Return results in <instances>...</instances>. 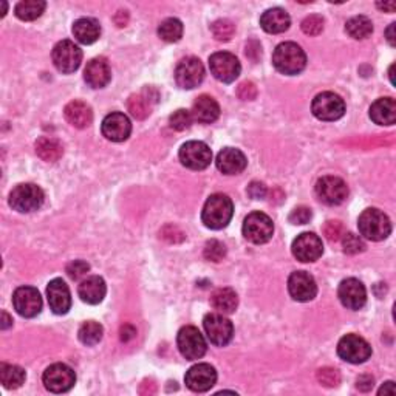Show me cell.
<instances>
[{"label":"cell","instance_id":"obj_1","mask_svg":"<svg viewBox=\"0 0 396 396\" xmlns=\"http://www.w3.org/2000/svg\"><path fill=\"white\" fill-rule=\"evenodd\" d=\"M234 214L232 200L225 194L211 195L201 212V220L209 229H223L228 226Z\"/></svg>","mask_w":396,"mask_h":396},{"label":"cell","instance_id":"obj_2","mask_svg":"<svg viewBox=\"0 0 396 396\" xmlns=\"http://www.w3.org/2000/svg\"><path fill=\"white\" fill-rule=\"evenodd\" d=\"M274 67L283 75H297L306 65V55L295 42H283L273 53Z\"/></svg>","mask_w":396,"mask_h":396},{"label":"cell","instance_id":"obj_3","mask_svg":"<svg viewBox=\"0 0 396 396\" xmlns=\"http://www.w3.org/2000/svg\"><path fill=\"white\" fill-rule=\"evenodd\" d=\"M358 228L361 236L372 241H381L390 236L392 223L383 211L379 209H365L358 220Z\"/></svg>","mask_w":396,"mask_h":396},{"label":"cell","instance_id":"obj_4","mask_svg":"<svg viewBox=\"0 0 396 396\" xmlns=\"http://www.w3.org/2000/svg\"><path fill=\"white\" fill-rule=\"evenodd\" d=\"M43 192L39 186L25 183L11 190L10 206L17 212H33L38 211L43 204Z\"/></svg>","mask_w":396,"mask_h":396},{"label":"cell","instance_id":"obj_5","mask_svg":"<svg viewBox=\"0 0 396 396\" xmlns=\"http://www.w3.org/2000/svg\"><path fill=\"white\" fill-rule=\"evenodd\" d=\"M274 234V223L263 212H253L245 218L243 236L255 245H263L271 240Z\"/></svg>","mask_w":396,"mask_h":396},{"label":"cell","instance_id":"obj_6","mask_svg":"<svg viewBox=\"0 0 396 396\" xmlns=\"http://www.w3.org/2000/svg\"><path fill=\"white\" fill-rule=\"evenodd\" d=\"M311 110L313 115L320 121H336L346 113V102L339 94L324 92L313 99Z\"/></svg>","mask_w":396,"mask_h":396},{"label":"cell","instance_id":"obj_7","mask_svg":"<svg viewBox=\"0 0 396 396\" xmlns=\"http://www.w3.org/2000/svg\"><path fill=\"white\" fill-rule=\"evenodd\" d=\"M337 355L350 364H362L372 356V347L364 337L347 334L337 344Z\"/></svg>","mask_w":396,"mask_h":396},{"label":"cell","instance_id":"obj_8","mask_svg":"<svg viewBox=\"0 0 396 396\" xmlns=\"http://www.w3.org/2000/svg\"><path fill=\"white\" fill-rule=\"evenodd\" d=\"M42 381L47 390L53 393H64L69 392L70 388L75 386L76 373L73 372V369H70L69 365L57 362L50 365L48 369L43 372Z\"/></svg>","mask_w":396,"mask_h":396},{"label":"cell","instance_id":"obj_9","mask_svg":"<svg viewBox=\"0 0 396 396\" xmlns=\"http://www.w3.org/2000/svg\"><path fill=\"white\" fill-rule=\"evenodd\" d=\"M177 344L180 353L186 359H189V361H197V359L203 358L208 350L203 334L198 332V328L190 325L183 327L180 330Z\"/></svg>","mask_w":396,"mask_h":396},{"label":"cell","instance_id":"obj_10","mask_svg":"<svg viewBox=\"0 0 396 396\" xmlns=\"http://www.w3.org/2000/svg\"><path fill=\"white\" fill-rule=\"evenodd\" d=\"M51 57H53L55 67L61 73L69 75V73H73L79 69L80 62H83V51H80L75 42L61 41L59 43H56Z\"/></svg>","mask_w":396,"mask_h":396},{"label":"cell","instance_id":"obj_11","mask_svg":"<svg viewBox=\"0 0 396 396\" xmlns=\"http://www.w3.org/2000/svg\"><path fill=\"white\" fill-rule=\"evenodd\" d=\"M209 69L215 79L225 84H231L240 75V62L236 56L228 51H218L209 57Z\"/></svg>","mask_w":396,"mask_h":396},{"label":"cell","instance_id":"obj_12","mask_svg":"<svg viewBox=\"0 0 396 396\" xmlns=\"http://www.w3.org/2000/svg\"><path fill=\"white\" fill-rule=\"evenodd\" d=\"M180 161L183 166L192 171H203L212 161V152L209 146L203 141H188L180 149Z\"/></svg>","mask_w":396,"mask_h":396},{"label":"cell","instance_id":"obj_13","mask_svg":"<svg viewBox=\"0 0 396 396\" xmlns=\"http://www.w3.org/2000/svg\"><path fill=\"white\" fill-rule=\"evenodd\" d=\"M203 327L211 344H214L217 347H223L226 344H229L234 336L232 322L222 316V314L217 313L206 314L203 320Z\"/></svg>","mask_w":396,"mask_h":396},{"label":"cell","instance_id":"obj_14","mask_svg":"<svg viewBox=\"0 0 396 396\" xmlns=\"http://www.w3.org/2000/svg\"><path fill=\"white\" fill-rule=\"evenodd\" d=\"M316 194L322 203L328 206H337L347 200L348 188L339 177H322L316 183Z\"/></svg>","mask_w":396,"mask_h":396},{"label":"cell","instance_id":"obj_15","mask_svg":"<svg viewBox=\"0 0 396 396\" xmlns=\"http://www.w3.org/2000/svg\"><path fill=\"white\" fill-rule=\"evenodd\" d=\"M13 305L22 318H34L42 310V297L33 287H20L14 291Z\"/></svg>","mask_w":396,"mask_h":396},{"label":"cell","instance_id":"obj_16","mask_svg":"<svg viewBox=\"0 0 396 396\" xmlns=\"http://www.w3.org/2000/svg\"><path fill=\"white\" fill-rule=\"evenodd\" d=\"M204 78V67L197 57H186L175 69V80L181 89H195Z\"/></svg>","mask_w":396,"mask_h":396},{"label":"cell","instance_id":"obj_17","mask_svg":"<svg viewBox=\"0 0 396 396\" xmlns=\"http://www.w3.org/2000/svg\"><path fill=\"white\" fill-rule=\"evenodd\" d=\"M292 255L300 262H316L322 253H324V245L322 240L313 232H304L297 236V239L292 241Z\"/></svg>","mask_w":396,"mask_h":396},{"label":"cell","instance_id":"obj_18","mask_svg":"<svg viewBox=\"0 0 396 396\" xmlns=\"http://www.w3.org/2000/svg\"><path fill=\"white\" fill-rule=\"evenodd\" d=\"M288 291L297 302H310L318 295V285L311 274L296 271L288 278Z\"/></svg>","mask_w":396,"mask_h":396},{"label":"cell","instance_id":"obj_19","mask_svg":"<svg viewBox=\"0 0 396 396\" xmlns=\"http://www.w3.org/2000/svg\"><path fill=\"white\" fill-rule=\"evenodd\" d=\"M185 383L192 392H208L217 383V372L209 364H197L186 372Z\"/></svg>","mask_w":396,"mask_h":396},{"label":"cell","instance_id":"obj_20","mask_svg":"<svg viewBox=\"0 0 396 396\" xmlns=\"http://www.w3.org/2000/svg\"><path fill=\"white\" fill-rule=\"evenodd\" d=\"M337 296H339L344 306L355 311L361 310L367 302L365 287L358 278H346V281H342L339 290H337Z\"/></svg>","mask_w":396,"mask_h":396},{"label":"cell","instance_id":"obj_21","mask_svg":"<svg viewBox=\"0 0 396 396\" xmlns=\"http://www.w3.org/2000/svg\"><path fill=\"white\" fill-rule=\"evenodd\" d=\"M102 135L113 143H121L132 134V122L124 113L113 112L107 115L102 121Z\"/></svg>","mask_w":396,"mask_h":396},{"label":"cell","instance_id":"obj_22","mask_svg":"<svg viewBox=\"0 0 396 396\" xmlns=\"http://www.w3.org/2000/svg\"><path fill=\"white\" fill-rule=\"evenodd\" d=\"M47 297L51 311L55 314H67L71 306L69 285L62 278H53L47 287Z\"/></svg>","mask_w":396,"mask_h":396},{"label":"cell","instance_id":"obj_23","mask_svg":"<svg viewBox=\"0 0 396 396\" xmlns=\"http://www.w3.org/2000/svg\"><path fill=\"white\" fill-rule=\"evenodd\" d=\"M84 79L92 89H102L112 79V70L106 57H94L84 70Z\"/></svg>","mask_w":396,"mask_h":396},{"label":"cell","instance_id":"obj_24","mask_svg":"<svg viewBox=\"0 0 396 396\" xmlns=\"http://www.w3.org/2000/svg\"><path fill=\"white\" fill-rule=\"evenodd\" d=\"M217 169L225 175H237L246 169V157L243 152L234 148H225L217 155Z\"/></svg>","mask_w":396,"mask_h":396},{"label":"cell","instance_id":"obj_25","mask_svg":"<svg viewBox=\"0 0 396 396\" xmlns=\"http://www.w3.org/2000/svg\"><path fill=\"white\" fill-rule=\"evenodd\" d=\"M78 292H79V297L83 299L85 304H90V305L101 304L102 299L106 297V292H107L104 278L99 277V276L87 277L85 281L80 282Z\"/></svg>","mask_w":396,"mask_h":396},{"label":"cell","instance_id":"obj_26","mask_svg":"<svg viewBox=\"0 0 396 396\" xmlns=\"http://www.w3.org/2000/svg\"><path fill=\"white\" fill-rule=\"evenodd\" d=\"M65 120H67L73 127L85 129L89 127L93 120V112L90 106L84 101H71L64 108Z\"/></svg>","mask_w":396,"mask_h":396},{"label":"cell","instance_id":"obj_27","mask_svg":"<svg viewBox=\"0 0 396 396\" xmlns=\"http://www.w3.org/2000/svg\"><path fill=\"white\" fill-rule=\"evenodd\" d=\"M192 118L198 122H203V124H211L218 120L220 116V106L218 102L208 97V94H201V97H198L194 102L192 106Z\"/></svg>","mask_w":396,"mask_h":396},{"label":"cell","instance_id":"obj_28","mask_svg":"<svg viewBox=\"0 0 396 396\" xmlns=\"http://www.w3.org/2000/svg\"><path fill=\"white\" fill-rule=\"evenodd\" d=\"M260 25L269 34H278L287 31L291 25L290 14L282 8H271L262 14Z\"/></svg>","mask_w":396,"mask_h":396},{"label":"cell","instance_id":"obj_29","mask_svg":"<svg viewBox=\"0 0 396 396\" xmlns=\"http://www.w3.org/2000/svg\"><path fill=\"white\" fill-rule=\"evenodd\" d=\"M370 118L379 126H392L396 121V102L393 98H381L370 107Z\"/></svg>","mask_w":396,"mask_h":396},{"label":"cell","instance_id":"obj_30","mask_svg":"<svg viewBox=\"0 0 396 396\" xmlns=\"http://www.w3.org/2000/svg\"><path fill=\"white\" fill-rule=\"evenodd\" d=\"M73 34L75 38L80 42L85 43V45H90V43L97 42L101 36V27L99 22L90 19V17H83L78 19L73 25Z\"/></svg>","mask_w":396,"mask_h":396},{"label":"cell","instance_id":"obj_31","mask_svg":"<svg viewBox=\"0 0 396 396\" xmlns=\"http://www.w3.org/2000/svg\"><path fill=\"white\" fill-rule=\"evenodd\" d=\"M211 305L220 313L231 314L237 310V305H239L237 292L232 288H218L212 292Z\"/></svg>","mask_w":396,"mask_h":396},{"label":"cell","instance_id":"obj_32","mask_svg":"<svg viewBox=\"0 0 396 396\" xmlns=\"http://www.w3.org/2000/svg\"><path fill=\"white\" fill-rule=\"evenodd\" d=\"M36 153H38L41 160L48 161V163H55V161H57L64 155V148L56 138L42 136L36 141Z\"/></svg>","mask_w":396,"mask_h":396},{"label":"cell","instance_id":"obj_33","mask_svg":"<svg viewBox=\"0 0 396 396\" xmlns=\"http://www.w3.org/2000/svg\"><path fill=\"white\" fill-rule=\"evenodd\" d=\"M0 381L5 388L14 390L25 383V370L17 365L2 364L0 365Z\"/></svg>","mask_w":396,"mask_h":396},{"label":"cell","instance_id":"obj_34","mask_svg":"<svg viewBox=\"0 0 396 396\" xmlns=\"http://www.w3.org/2000/svg\"><path fill=\"white\" fill-rule=\"evenodd\" d=\"M47 3L42 2V0H22L16 5L14 13L20 20H36L42 16L43 10H45Z\"/></svg>","mask_w":396,"mask_h":396},{"label":"cell","instance_id":"obj_35","mask_svg":"<svg viewBox=\"0 0 396 396\" xmlns=\"http://www.w3.org/2000/svg\"><path fill=\"white\" fill-rule=\"evenodd\" d=\"M153 102L144 92L139 94H132L127 101V107L130 115L134 116L135 120H146L150 115Z\"/></svg>","mask_w":396,"mask_h":396},{"label":"cell","instance_id":"obj_36","mask_svg":"<svg viewBox=\"0 0 396 396\" xmlns=\"http://www.w3.org/2000/svg\"><path fill=\"white\" fill-rule=\"evenodd\" d=\"M346 31L353 39H367L373 33V24L369 17L355 16L347 22Z\"/></svg>","mask_w":396,"mask_h":396},{"label":"cell","instance_id":"obj_37","mask_svg":"<svg viewBox=\"0 0 396 396\" xmlns=\"http://www.w3.org/2000/svg\"><path fill=\"white\" fill-rule=\"evenodd\" d=\"M102 334H104V330H102V325L98 324L94 320H87L84 322L83 325L79 328V341L84 344V346H97L99 344V341L102 339Z\"/></svg>","mask_w":396,"mask_h":396},{"label":"cell","instance_id":"obj_38","mask_svg":"<svg viewBox=\"0 0 396 396\" xmlns=\"http://www.w3.org/2000/svg\"><path fill=\"white\" fill-rule=\"evenodd\" d=\"M158 36L164 42H178L183 36V24L175 17H169L161 22L158 27Z\"/></svg>","mask_w":396,"mask_h":396},{"label":"cell","instance_id":"obj_39","mask_svg":"<svg viewBox=\"0 0 396 396\" xmlns=\"http://www.w3.org/2000/svg\"><path fill=\"white\" fill-rule=\"evenodd\" d=\"M211 31L217 41L228 42L234 36V33H236V25L228 19H218L211 25Z\"/></svg>","mask_w":396,"mask_h":396},{"label":"cell","instance_id":"obj_40","mask_svg":"<svg viewBox=\"0 0 396 396\" xmlns=\"http://www.w3.org/2000/svg\"><path fill=\"white\" fill-rule=\"evenodd\" d=\"M342 248H344V253H346V254L355 255V254L365 251V243H364V240L361 237L356 236V234L348 232V234H344Z\"/></svg>","mask_w":396,"mask_h":396},{"label":"cell","instance_id":"obj_41","mask_svg":"<svg viewBox=\"0 0 396 396\" xmlns=\"http://www.w3.org/2000/svg\"><path fill=\"white\" fill-rule=\"evenodd\" d=\"M194 118H192V113L189 112V110L185 108H180L177 112H174L171 115V118H169V124H171V127L174 130H186L190 127V124H192Z\"/></svg>","mask_w":396,"mask_h":396},{"label":"cell","instance_id":"obj_42","mask_svg":"<svg viewBox=\"0 0 396 396\" xmlns=\"http://www.w3.org/2000/svg\"><path fill=\"white\" fill-rule=\"evenodd\" d=\"M226 255V246L218 240H209L204 246V257L211 262L223 260Z\"/></svg>","mask_w":396,"mask_h":396},{"label":"cell","instance_id":"obj_43","mask_svg":"<svg viewBox=\"0 0 396 396\" xmlns=\"http://www.w3.org/2000/svg\"><path fill=\"white\" fill-rule=\"evenodd\" d=\"M316 376L319 383L324 387H337L341 383L339 372L336 369H332V367H324V369H320Z\"/></svg>","mask_w":396,"mask_h":396},{"label":"cell","instance_id":"obj_44","mask_svg":"<svg viewBox=\"0 0 396 396\" xmlns=\"http://www.w3.org/2000/svg\"><path fill=\"white\" fill-rule=\"evenodd\" d=\"M302 30L308 36H318L324 30V19L318 14H313V16H308L302 22Z\"/></svg>","mask_w":396,"mask_h":396},{"label":"cell","instance_id":"obj_45","mask_svg":"<svg viewBox=\"0 0 396 396\" xmlns=\"http://www.w3.org/2000/svg\"><path fill=\"white\" fill-rule=\"evenodd\" d=\"M90 271V265L84 260H75L67 265V274L73 281H79Z\"/></svg>","mask_w":396,"mask_h":396},{"label":"cell","instance_id":"obj_46","mask_svg":"<svg viewBox=\"0 0 396 396\" xmlns=\"http://www.w3.org/2000/svg\"><path fill=\"white\" fill-rule=\"evenodd\" d=\"M324 234L330 241H337L344 237V226L341 222L330 220L324 226Z\"/></svg>","mask_w":396,"mask_h":396},{"label":"cell","instance_id":"obj_47","mask_svg":"<svg viewBox=\"0 0 396 396\" xmlns=\"http://www.w3.org/2000/svg\"><path fill=\"white\" fill-rule=\"evenodd\" d=\"M311 217H313V212L310 208L299 206L291 212L288 218L292 225H306L311 220Z\"/></svg>","mask_w":396,"mask_h":396},{"label":"cell","instance_id":"obj_48","mask_svg":"<svg viewBox=\"0 0 396 396\" xmlns=\"http://www.w3.org/2000/svg\"><path fill=\"white\" fill-rule=\"evenodd\" d=\"M237 94L240 99L243 101H253L257 97V87H255L253 83H249V80H245V83H241L237 89Z\"/></svg>","mask_w":396,"mask_h":396},{"label":"cell","instance_id":"obj_49","mask_svg":"<svg viewBox=\"0 0 396 396\" xmlns=\"http://www.w3.org/2000/svg\"><path fill=\"white\" fill-rule=\"evenodd\" d=\"M175 236H178V237H185V234H183L177 226H174V225H167L164 226L163 229H161V237L166 239L167 241H171V243H180V239H177Z\"/></svg>","mask_w":396,"mask_h":396},{"label":"cell","instance_id":"obj_50","mask_svg":"<svg viewBox=\"0 0 396 396\" xmlns=\"http://www.w3.org/2000/svg\"><path fill=\"white\" fill-rule=\"evenodd\" d=\"M248 195L254 198V200H260V198H265L267 195V186L263 183L253 181L251 185L248 186Z\"/></svg>","mask_w":396,"mask_h":396},{"label":"cell","instance_id":"obj_51","mask_svg":"<svg viewBox=\"0 0 396 396\" xmlns=\"http://www.w3.org/2000/svg\"><path fill=\"white\" fill-rule=\"evenodd\" d=\"M373 386H375V379H373V376L370 375H362V376H359L356 381V387L361 392H370Z\"/></svg>","mask_w":396,"mask_h":396},{"label":"cell","instance_id":"obj_52","mask_svg":"<svg viewBox=\"0 0 396 396\" xmlns=\"http://www.w3.org/2000/svg\"><path fill=\"white\" fill-rule=\"evenodd\" d=\"M135 336H136L135 327H132V325H129V324L121 327V330H120V337H121L122 342H129V341L134 339Z\"/></svg>","mask_w":396,"mask_h":396},{"label":"cell","instance_id":"obj_53","mask_svg":"<svg viewBox=\"0 0 396 396\" xmlns=\"http://www.w3.org/2000/svg\"><path fill=\"white\" fill-rule=\"evenodd\" d=\"M139 393L141 395H155L157 393V384H153L152 381H144L139 387Z\"/></svg>","mask_w":396,"mask_h":396},{"label":"cell","instance_id":"obj_54","mask_svg":"<svg viewBox=\"0 0 396 396\" xmlns=\"http://www.w3.org/2000/svg\"><path fill=\"white\" fill-rule=\"evenodd\" d=\"M379 395H390L393 396L395 395V383L393 381H388V383H386L383 387L379 388Z\"/></svg>","mask_w":396,"mask_h":396},{"label":"cell","instance_id":"obj_55","mask_svg":"<svg viewBox=\"0 0 396 396\" xmlns=\"http://www.w3.org/2000/svg\"><path fill=\"white\" fill-rule=\"evenodd\" d=\"M127 20H129L127 11H118V14H116V16H115V22H116V25H118V27H126Z\"/></svg>","mask_w":396,"mask_h":396},{"label":"cell","instance_id":"obj_56","mask_svg":"<svg viewBox=\"0 0 396 396\" xmlns=\"http://www.w3.org/2000/svg\"><path fill=\"white\" fill-rule=\"evenodd\" d=\"M395 28H396V24H392L390 27L387 28V31H386V34H387V41H388V43H390L392 47H395V45H396V41H395Z\"/></svg>","mask_w":396,"mask_h":396},{"label":"cell","instance_id":"obj_57","mask_svg":"<svg viewBox=\"0 0 396 396\" xmlns=\"http://www.w3.org/2000/svg\"><path fill=\"white\" fill-rule=\"evenodd\" d=\"M376 6L379 10L387 11V13H393L396 10V3L395 2H384V3H376Z\"/></svg>","mask_w":396,"mask_h":396},{"label":"cell","instance_id":"obj_58","mask_svg":"<svg viewBox=\"0 0 396 396\" xmlns=\"http://www.w3.org/2000/svg\"><path fill=\"white\" fill-rule=\"evenodd\" d=\"M13 325V319L8 316V314H6L5 311H2V330H6V328H10Z\"/></svg>","mask_w":396,"mask_h":396}]
</instances>
